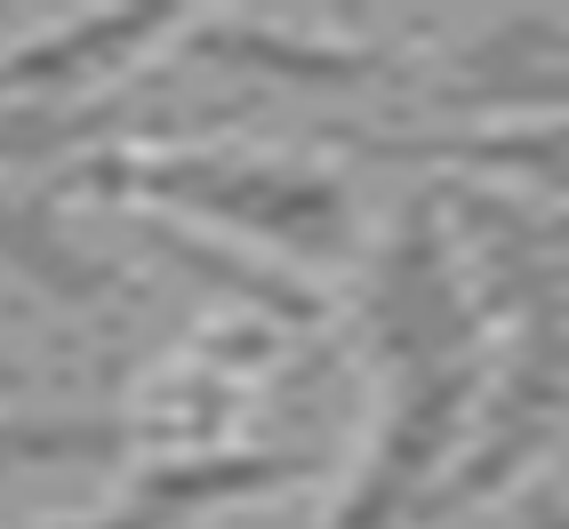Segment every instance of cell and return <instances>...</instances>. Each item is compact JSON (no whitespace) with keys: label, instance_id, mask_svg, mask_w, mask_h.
Masks as SVG:
<instances>
[{"label":"cell","instance_id":"6da1fadb","mask_svg":"<svg viewBox=\"0 0 569 529\" xmlns=\"http://www.w3.org/2000/svg\"><path fill=\"white\" fill-rule=\"evenodd\" d=\"M89 193H129L153 209L217 217L233 233H257L289 257H337L353 233V209L329 177L289 161H241V153H97L81 161Z\"/></svg>","mask_w":569,"mask_h":529},{"label":"cell","instance_id":"7a4b0ae2","mask_svg":"<svg viewBox=\"0 0 569 529\" xmlns=\"http://www.w3.org/2000/svg\"><path fill=\"white\" fill-rule=\"evenodd\" d=\"M553 433H561V313L513 329V361H506V377H498V401H489L481 433L466 441L458 473L433 481L426 498H417L409 529H433V521H449V513L498 498L506 481H521V473L553 449Z\"/></svg>","mask_w":569,"mask_h":529},{"label":"cell","instance_id":"3957f363","mask_svg":"<svg viewBox=\"0 0 569 529\" xmlns=\"http://www.w3.org/2000/svg\"><path fill=\"white\" fill-rule=\"evenodd\" d=\"M369 337L386 377L409 369H441V361H481V297L458 281V257L433 209H417L369 289Z\"/></svg>","mask_w":569,"mask_h":529},{"label":"cell","instance_id":"277c9868","mask_svg":"<svg viewBox=\"0 0 569 529\" xmlns=\"http://www.w3.org/2000/svg\"><path fill=\"white\" fill-rule=\"evenodd\" d=\"M473 401H481V361H441V369L393 377V409H386V426H377V458L353 481L337 529H409L417 498L433 489L441 458L458 449Z\"/></svg>","mask_w":569,"mask_h":529},{"label":"cell","instance_id":"5b68a950","mask_svg":"<svg viewBox=\"0 0 569 529\" xmlns=\"http://www.w3.org/2000/svg\"><path fill=\"white\" fill-rule=\"evenodd\" d=\"M184 24H193L184 9H89V17H64V24L32 32L24 49L0 57V104H64V89H89L104 72L137 64L153 41H169Z\"/></svg>","mask_w":569,"mask_h":529},{"label":"cell","instance_id":"8992f818","mask_svg":"<svg viewBox=\"0 0 569 529\" xmlns=\"http://www.w3.org/2000/svg\"><path fill=\"white\" fill-rule=\"evenodd\" d=\"M184 41L209 64H249L297 89H353V81H377V64H386L377 49H346L329 32L281 24V17H209V24H184Z\"/></svg>","mask_w":569,"mask_h":529},{"label":"cell","instance_id":"52a82bcc","mask_svg":"<svg viewBox=\"0 0 569 529\" xmlns=\"http://www.w3.org/2000/svg\"><path fill=\"white\" fill-rule=\"evenodd\" d=\"M0 264L24 273L32 289H49L57 306H81V313L121 297V273H112L104 257H89L41 201H24L17 184H0Z\"/></svg>","mask_w":569,"mask_h":529},{"label":"cell","instance_id":"ba28073f","mask_svg":"<svg viewBox=\"0 0 569 529\" xmlns=\"http://www.w3.org/2000/svg\"><path fill=\"white\" fill-rule=\"evenodd\" d=\"M561 17H521L506 32H489L481 49H466V72L441 89V104H489V112H506V104H538L553 112L561 104Z\"/></svg>","mask_w":569,"mask_h":529},{"label":"cell","instance_id":"9c48e42d","mask_svg":"<svg viewBox=\"0 0 569 529\" xmlns=\"http://www.w3.org/2000/svg\"><path fill=\"white\" fill-rule=\"evenodd\" d=\"M377 161H466V169H506L538 177L546 193L561 184V129H489V137H353Z\"/></svg>","mask_w":569,"mask_h":529},{"label":"cell","instance_id":"30bf717a","mask_svg":"<svg viewBox=\"0 0 569 529\" xmlns=\"http://www.w3.org/2000/svg\"><path fill=\"white\" fill-rule=\"evenodd\" d=\"M121 129H153L144 104L129 97H89V104H0V169L9 161H57L72 144L121 137Z\"/></svg>","mask_w":569,"mask_h":529},{"label":"cell","instance_id":"8fae6325","mask_svg":"<svg viewBox=\"0 0 569 529\" xmlns=\"http://www.w3.org/2000/svg\"><path fill=\"white\" fill-rule=\"evenodd\" d=\"M144 233H153V249H169V257L184 264V273H201L209 289L241 297V306H257V313H273V321H321V297H313L306 281L273 273V264H249V257L217 249V241H193V233H177V224H144Z\"/></svg>","mask_w":569,"mask_h":529},{"label":"cell","instance_id":"7c38bea8","mask_svg":"<svg viewBox=\"0 0 569 529\" xmlns=\"http://www.w3.org/2000/svg\"><path fill=\"white\" fill-rule=\"evenodd\" d=\"M121 418H0V473L17 466H72V458H121Z\"/></svg>","mask_w":569,"mask_h":529},{"label":"cell","instance_id":"4fadbf2b","mask_svg":"<svg viewBox=\"0 0 569 529\" xmlns=\"http://www.w3.org/2000/svg\"><path fill=\"white\" fill-rule=\"evenodd\" d=\"M72 529H184V521L169 506H153V498H137V489H129L121 513H97V521H72Z\"/></svg>","mask_w":569,"mask_h":529},{"label":"cell","instance_id":"5bb4252c","mask_svg":"<svg viewBox=\"0 0 569 529\" xmlns=\"http://www.w3.org/2000/svg\"><path fill=\"white\" fill-rule=\"evenodd\" d=\"M17 393H24V369H17V361H0V401H17Z\"/></svg>","mask_w":569,"mask_h":529}]
</instances>
